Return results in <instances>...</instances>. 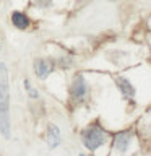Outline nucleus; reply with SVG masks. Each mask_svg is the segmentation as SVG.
Instances as JSON below:
<instances>
[{"mask_svg":"<svg viewBox=\"0 0 151 156\" xmlns=\"http://www.w3.org/2000/svg\"><path fill=\"white\" fill-rule=\"evenodd\" d=\"M51 72H52V63L49 60H46V58L36 60V73L39 78H46Z\"/></svg>","mask_w":151,"mask_h":156,"instance_id":"obj_4","label":"nucleus"},{"mask_svg":"<svg viewBox=\"0 0 151 156\" xmlns=\"http://www.w3.org/2000/svg\"><path fill=\"white\" fill-rule=\"evenodd\" d=\"M106 138H107V135L104 133V130L97 125L88 127V129L83 132V143H85V146L91 151H94V150L99 148L101 145H104Z\"/></svg>","mask_w":151,"mask_h":156,"instance_id":"obj_2","label":"nucleus"},{"mask_svg":"<svg viewBox=\"0 0 151 156\" xmlns=\"http://www.w3.org/2000/svg\"><path fill=\"white\" fill-rule=\"evenodd\" d=\"M72 94H73V98H75V99H78V101H81L83 98H85V94H86V83H85V80H83L81 75H78V76L75 78V81H73Z\"/></svg>","mask_w":151,"mask_h":156,"instance_id":"obj_3","label":"nucleus"},{"mask_svg":"<svg viewBox=\"0 0 151 156\" xmlns=\"http://www.w3.org/2000/svg\"><path fill=\"white\" fill-rule=\"evenodd\" d=\"M80 156H85V154H80Z\"/></svg>","mask_w":151,"mask_h":156,"instance_id":"obj_10","label":"nucleus"},{"mask_svg":"<svg viewBox=\"0 0 151 156\" xmlns=\"http://www.w3.org/2000/svg\"><path fill=\"white\" fill-rule=\"evenodd\" d=\"M130 145V133H119L115 136V148L119 151H127Z\"/></svg>","mask_w":151,"mask_h":156,"instance_id":"obj_7","label":"nucleus"},{"mask_svg":"<svg viewBox=\"0 0 151 156\" xmlns=\"http://www.w3.org/2000/svg\"><path fill=\"white\" fill-rule=\"evenodd\" d=\"M0 132L5 138L10 136V86L8 72L3 63H0Z\"/></svg>","mask_w":151,"mask_h":156,"instance_id":"obj_1","label":"nucleus"},{"mask_svg":"<svg viewBox=\"0 0 151 156\" xmlns=\"http://www.w3.org/2000/svg\"><path fill=\"white\" fill-rule=\"evenodd\" d=\"M24 88H26V90L29 91V96H31V98H37V93L31 88V83H29L28 80H24Z\"/></svg>","mask_w":151,"mask_h":156,"instance_id":"obj_9","label":"nucleus"},{"mask_svg":"<svg viewBox=\"0 0 151 156\" xmlns=\"http://www.w3.org/2000/svg\"><path fill=\"white\" fill-rule=\"evenodd\" d=\"M12 21L18 29H26L29 26V20L26 15H23L21 12H13L12 13Z\"/></svg>","mask_w":151,"mask_h":156,"instance_id":"obj_6","label":"nucleus"},{"mask_svg":"<svg viewBox=\"0 0 151 156\" xmlns=\"http://www.w3.org/2000/svg\"><path fill=\"white\" fill-rule=\"evenodd\" d=\"M47 143H49V148H55V146L60 143V130H58L57 125H49Z\"/></svg>","mask_w":151,"mask_h":156,"instance_id":"obj_5","label":"nucleus"},{"mask_svg":"<svg viewBox=\"0 0 151 156\" xmlns=\"http://www.w3.org/2000/svg\"><path fill=\"white\" fill-rule=\"evenodd\" d=\"M115 81H117V85L120 86V90L124 91V94H127V96H133V94H135V88L130 85V81H128V80H125V78L119 76Z\"/></svg>","mask_w":151,"mask_h":156,"instance_id":"obj_8","label":"nucleus"}]
</instances>
